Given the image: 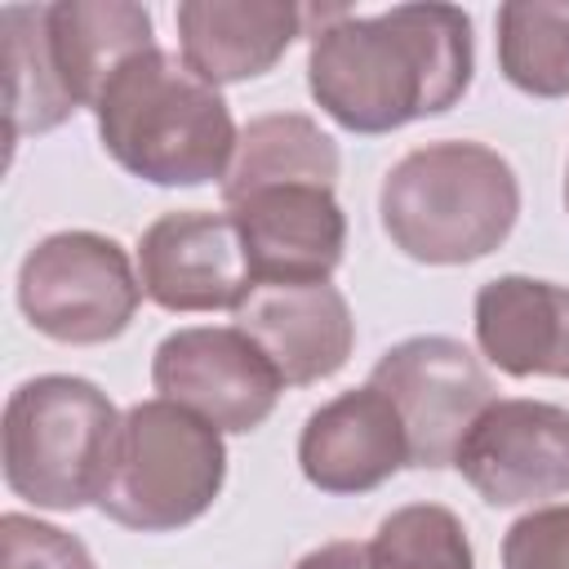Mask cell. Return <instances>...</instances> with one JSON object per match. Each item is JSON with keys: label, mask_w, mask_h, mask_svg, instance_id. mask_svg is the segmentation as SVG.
Wrapping results in <instances>:
<instances>
[{"label": "cell", "mask_w": 569, "mask_h": 569, "mask_svg": "<svg viewBox=\"0 0 569 569\" xmlns=\"http://www.w3.org/2000/svg\"><path fill=\"white\" fill-rule=\"evenodd\" d=\"M307 89L347 133H391L440 116L471 89L476 44L458 4H391L382 13L311 9Z\"/></svg>", "instance_id": "cell-1"}, {"label": "cell", "mask_w": 569, "mask_h": 569, "mask_svg": "<svg viewBox=\"0 0 569 569\" xmlns=\"http://www.w3.org/2000/svg\"><path fill=\"white\" fill-rule=\"evenodd\" d=\"M93 120L102 151L151 187L222 182L240 142L222 93L160 44L116 67Z\"/></svg>", "instance_id": "cell-2"}, {"label": "cell", "mask_w": 569, "mask_h": 569, "mask_svg": "<svg viewBox=\"0 0 569 569\" xmlns=\"http://www.w3.org/2000/svg\"><path fill=\"white\" fill-rule=\"evenodd\" d=\"M391 244L427 267L489 258L520 218V178L485 142L440 138L400 156L378 191Z\"/></svg>", "instance_id": "cell-3"}, {"label": "cell", "mask_w": 569, "mask_h": 569, "mask_svg": "<svg viewBox=\"0 0 569 569\" xmlns=\"http://www.w3.org/2000/svg\"><path fill=\"white\" fill-rule=\"evenodd\" d=\"M120 418L111 396L76 373H40L9 391L4 405V485L44 511L98 507Z\"/></svg>", "instance_id": "cell-4"}, {"label": "cell", "mask_w": 569, "mask_h": 569, "mask_svg": "<svg viewBox=\"0 0 569 569\" xmlns=\"http://www.w3.org/2000/svg\"><path fill=\"white\" fill-rule=\"evenodd\" d=\"M222 480V431L200 413L156 396L138 400L120 418L116 458L98 511L138 533H173L213 507Z\"/></svg>", "instance_id": "cell-5"}, {"label": "cell", "mask_w": 569, "mask_h": 569, "mask_svg": "<svg viewBox=\"0 0 569 569\" xmlns=\"http://www.w3.org/2000/svg\"><path fill=\"white\" fill-rule=\"evenodd\" d=\"M142 298L124 244L98 231H53L36 240L18 267V307L27 325L67 347L120 338Z\"/></svg>", "instance_id": "cell-6"}, {"label": "cell", "mask_w": 569, "mask_h": 569, "mask_svg": "<svg viewBox=\"0 0 569 569\" xmlns=\"http://www.w3.org/2000/svg\"><path fill=\"white\" fill-rule=\"evenodd\" d=\"M369 382L396 405L409 436V467L440 471L453 467V453L467 427L493 405V382L467 342L449 333H418L378 356Z\"/></svg>", "instance_id": "cell-7"}, {"label": "cell", "mask_w": 569, "mask_h": 569, "mask_svg": "<svg viewBox=\"0 0 569 569\" xmlns=\"http://www.w3.org/2000/svg\"><path fill=\"white\" fill-rule=\"evenodd\" d=\"M151 387L160 400L200 413L218 431L244 436L276 413L284 378L244 329L187 325L160 338L151 356Z\"/></svg>", "instance_id": "cell-8"}, {"label": "cell", "mask_w": 569, "mask_h": 569, "mask_svg": "<svg viewBox=\"0 0 569 569\" xmlns=\"http://www.w3.org/2000/svg\"><path fill=\"white\" fill-rule=\"evenodd\" d=\"M453 467L489 507L569 493V409L551 400H493L467 427Z\"/></svg>", "instance_id": "cell-9"}, {"label": "cell", "mask_w": 569, "mask_h": 569, "mask_svg": "<svg viewBox=\"0 0 569 569\" xmlns=\"http://www.w3.org/2000/svg\"><path fill=\"white\" fill-rule=\"evenodd\" d=\"M138 280L164 311H236L258 284L231 213L209 209L160 213L138 240Z\"/></svg>", "instance_id": "cell-10"}, {"label": "cell", "mask_w": 569, "mask_h": 569, "mask_svg": "<svg viewBox=\"0 0 569 569\" xmlns=\"http://www.w3.org/2000/svg\"><path fill=\"white\" fill-rule=\"evenodd\" d=\"M258 284L329 280L347 249V213L333 187L280 182L227 204Z\"/></svg>", "instance_id": "cell-11"}, {"label": "cell", "mask_w": 569, "mask_h": 569, "mask_svg": "<svg viewBox=\"0 0 569 569\" xmlns=\"http://www.w3.org/2000/svg\"><path fill=\"white\" fill-rule=\"evenodd\" d=\"M298 467L320 493H369L409 467V436L396 405L373 387H351L307 413Z\"/></svg>", "instance_id": "cell-12"}, {"label": "cell", "mask_w": 569, "mask_h": 569, "mask_svg": "<svg viewBox=\"0 0 569 569\" xmlns=\"http://www.w3.org/2000/svg\"><path fill=\"white\" fill-rule=\"evenodd\" d=\"M236 329H244L284 387H311L333 378L356 347V320L338 284H253L236 307Z\"/></svg>", "instance_id": "cell-13"}, {"label": "cell", "mask_w": 569, "mask_h": 569, "mask_svg": "<svg viewBox=\"0 0 569 569\" xmlns=\"http://www.w3.org/2000/svg\"><path fill=\"white\" fill-rule=\"evenodd\" d=\"M173 22L182 62L218 89L267 76L302 36L307 9L289 0H182Z\"/></svg>", "instance_id": "cell-14"}, {"label": "cell", "mask_w": 569, "mask_h": 569, "mask_svg": "<svg viewBox=\"0 0 569 569\" xmlns=\"http://www.w3.org/2000/svg\"><path fill=\"white\" fill-rule=\"evenodd\" d=\"M476 342L511 378H569V284L520 271L480 284Z\"/></svg>", "instance_id": "cell-15"}, {"label": "cell", "mask_w": 569, "mask_h": 569, "mask_svg": "<svg viewBox=\"0 0 569 569\" xmlns=\"http://www.w3.org/2000/svg\"><path fill=\"white\" fill-rule=\"evenodd\" d=\"M44 40L67 98L93 107L120 62L156 49V27L133 0H58L44 4Z\"/></svg>", "instance_id": "cell-16"}, {"label": "cell", "mask_w": 569, "mask_h": 569, "mask_svg": "<svg viewBox=\"0 0 569 569\" xmlns=\"http://www.w3.org/2000/svg\"><path fill=\"white\" fill-rule=\"evenodd\" d=\"M342 169L338 142L302 111H271L253 116L240 129L231 169L222 178V204H236L240 196L258 187H280V182H316L333 187Z\"/></svg>", "instance_id": "cell-17"}, {"label": "cell", "mask_w": 569, "mask_h": 569, "mask_svg": "<svg viewBox=\"0 0 569 569\" xmlns=\"http://www.w3.org/2000/svg\"><path fill=\"white\" fill-rule=\"evenodd\" d=\"M4 80H9V142L27 133H49L71 120L76 102L67 98L44 40V4H4Z\"/></svg>", "instance_id": "cell-18"}, {"label": "cell", "mask_w": 569, "mask_h": 569, "mask_svg": "<svg viewBox=\"0 0 569 569\" xmlns=\"http://www.w3.org/2000/svg\"><path fill=\"white\" fill-rule=\"evenodd\" d=\"M498 71L529 98H565L569 0H507L498 9Z\"/></svg>", "instance_id": "cell-19"}, {"label": "cell", "mask_w": 569, "mask_h": 569, "mask_svg": "<svg viewBox=\"0 0 569 569\" xmlns=\"http://www.w3.org/2000/svg\"><path fill=\"white\" fill-rule=\"evenodd\" d=\"M369 556L373 569H476L462 520L440 502L396 507L378 525Z\"/></svg>", "instance_id": "cell-20"}, {"label": "cell", "mask_w": 569, "mask_h": 569, "mask_svg": "<svg viewBox=\"0 0 569 569\" xmlns=\"http://www.w3.org/2000/svg\"><path fill=\"white\" fill-rule=\"evenodd\" d=\"M0 547H4V569H98L76 533L22 511L0 516Z\"/></svg>", "instance_id": "cell-21"}, {"label": "cell", "mask_w": 569, "mask_h": 569, "mask_svg": "<svg viewBox=\"0 0 569 569\" xmlns=\"http://www.w3.org/2000/svg\"><path fill=\"white\" fill-rule=\"evenodd\" d=\"M502 569H569V502L533 507L502 538Z\"/></svg>", "instance_id": "cell-22"}, {"label": "cell", "mask_w": 569, "mask_h": 569, "mask_svg": "<svg viewBox=\"0 0 569 569\" xmlns=\"http://www.w3.org/2000/svg\"><path fill=\"white\" fill-rule=\"evenodd\" d=\"M293 569H373V556H369V542H325L316 551H307Z\"/></svg>", "instance_id": "cell-23"}, {"label": "cell", "mask_w": 569, "mask_h": 569, "mask_svg": "<svg viewBox=\"0 0 569 569\" xmlns=\"http://www.w3.org/2000/svg\"><path fill=\"white\" fill-rule=\"evenodd\" d=\"M565 209H569V169H565Z\"/></svg>", "instance_id": "cell-24"}]
</instances>
